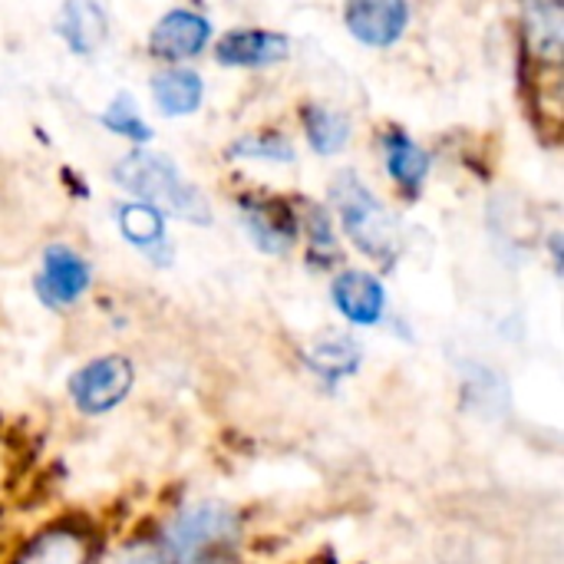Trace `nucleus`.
Listing matches in <instances>:
<instances>
[{
	"label": "nucleus",
	"mask_w": 564,
	"mask_h": 564,
	"mask_svg": "<svg viewBox=\"0 0 564 564\" xmlns=\"http://www.w3.org/2000/svg\"><path fill=\"white\" fill-rule=\"evenodd\" d=\"M119 188H126L135 202L159 208L162 215L182 218L188 225H212V202L208 195L182 175V169L149 149H135L122 155L112 169Z\"/></svg>",
	"instance_id": "nucleus-1"
},
{
	"label": "nucleus",
	"mask_w": 564,
	"mask_h": 564,
	"mask_svg": "<svg viewBox=\"0 0 564 564\" xmlns=\"http://www.w3.org/2000/svg\"><path fill=\"white\" fill-rule=\"evenodd\" d=\"M330 205L340 218L344 235L350 238V245L373 258V261H397L400 248H403V235L400 225L393 218V212L380 202V195L357 175V172H337L334 185H330Z\"/></svg>",
	"instance_id": "nucleus-2"
},
{
	"label": "nucleus",
	"mask_w": 564,
	"mask_h": 564,
	"mask_svg": "<svg viewBox=\"0 0 564 564\" xmlns=\"http://www.w3.org/2000/svg\"><path fill=\"white\" fill-rule=\"evenodd\" d=\"M241 539V519L231 506L202 499L178 509L165 525V558L172 564H221Z\"/></svg>",
	"instance_id": "nucleus-3"
},
{
	"label": "nucleus",
	"mask_w": 564,
	"mask_h": 564,
	"mask_svg": "<svg viewBox=\"0 0 564 564\" xmlns=\"http://www.w3.org/2000/svg\"><path fill=\"white\" fill-rule=\"evenodd\" d=\"M135 387V367L122 354H102L86 360L69 377V400L83 416H106L126 403Z\"/></svg>",
	"instance_id": "nucleus-4"
},
{
	"label": "nucleus",
	"mask_w": 564,
	"mask_h": 564,
	"mask_svg": "<svg viewBox=\"0 0 564 564\" xmlns=\"http://www.w3.org/2000/svg\"><path fill=\"white\" fill-rule=\"evenodd\" d=\"M89 288H93V268L76 248H69V245L43 248L40 271L33 278V291L43 307L66 311V307L79 304Z\"/></svg>",
	"instance_id": "nucleus-5"
},
{
	"label": "nucleus",
	"mask_w": 564,
	"mask_h": 564,
	"mask_svg": "<svg viewBox=\"0 0 564 564\" xmlns=\"http://www.w3.org/2000/svg\"><path fill=\"white\" fill-rule=\"evenodd\" d=\"M238 218L245 235L261 254H288L297 245L301 218L297 212L274 195H241L238 198Z\"/></svg>",
	"instance_id": "nucleus-6"
},
{
	"label": "nucleus",
	"mask_w": 564,
	"mask_h": 564,
	"mask_svg": "<svg viewBox=\"0 0 564 564\" xmlns=\"http://www.w3.org/2000/svg\"><path fill=\"white\" fill-rule=\"evenodd\" d=\"M330 304L350 327H380L387 317V284L360 268H347L330 281Z\"/></svg>",
	"instance_id": "nucleus-7"
},
{
	"label": "nucleus",
	"mask_w": 564,
	"mask_h": 564,
	"mask_svg": "<svg viewBox=\"0 0 564 564\" xmlns=\"http://www.w3.org/2000/svg\"><path fill=\"white\" fill-rule=\"evenodd\" d=\"M344 23L357 43L387 50L410 30V0H344Z\"/></svg>",
	"instance_id": "nucleus-8"
},
{
	"label": "nucleus",
	"mask_w": 564,
	"mask_h": 564,
	"mask_svg": "<svg viewBox=\"0 0 564 564\" xmlns=\"http://www.w3.org/2000/svg\"><path fill=\"white\" fill-rule=\"evenodd\" d=\"M208 43H212V20L188 7H175V10L162 13L149 33V53L165 63L192 59Z\"/></svg>",
	"instance_id": "nucleus-9"
},
{
	"label": "nucleus",
	"mask_w": 564,
	"mask_h": 564,
	"mask_svg": "<svg viewBox=\"0 0 564 564\" xmlns=\"http://www.w3.org/2000/svg\"><path fill=\"white\" fill-rule=\"evenodd\" d=\"M288 56H291V40L278 30H258V26L228 30L215 46V59L228 69H264L284 63Z\"/></svg>",
	"instance_id": "nucleus-10"
},
{
	"label": "nucleus",
	"mask_w": 564,
	"mask_h": 564,
	"mask_svg": "<svg viewBox=\"0 0 564 564\" xmlns=\"http://www.w3.org/2000/svg\"><path fill=\"white\" fill-rule=\"evenodd\" d=\"M116 225H119V235L126 238V245H132L155 268H169L175 261L169 228H165V215L159 208L135 202V198L122 202V205H116Z\"/></svg>",
	"instance_id": "nucleus-11"
},
{
	"label": "nucleus",
	"mask_w": 564,
	"mask_h": 564,
	"mask_svg": "<svg viewBox=\"0 0 564 564\" xmlns=\"http://www.w3.org/2000/svg\"><path fill=\"white\" fill-rule=\"evenodd\" d=\"M380 149H383L387 175H390L406 195H416V192L426 185V178H430L433 155H430L406 129H397V126H390V129L380 135Z\"/></svg>",
	"instance_id": "nucleus-12"
},
{
	"label": "nucleus",
	"mask_w": 564,
	"mask_h": 564,
	"mask_svg": "<svg viewBox=\"0 0 564 564\" xmlns=\"http://www.w3.org/2000/svg\"><path fill=\"white\" fill-rule=\"evenodd\" d=\"M522 30L525 46L539 63H562L564 0H522Z\"/></svg>",
	"instance_id": "nucleus-13"
},
{
	"label": "nucleus",
	"mask_w": 564,
	"mask_h": 564,
	"mask_svg": "<svg viewBox=\"0 0 564 564\" xmlns=\"http://www.w3.org/2000/svg\"><path fill=\"white\" fill-rule=\"evenodd\" d=\"M56 33L76 56H93L109 36V17L99 0H63Z\"/></svg>",
	"instance_id": "nucleus-14"
},
{
	"label": "nucleus",
	"mask_w": 564,
	"mask_h": 564,
	"mask_svg": "<svg viewBox=\"0 0 564 564\" xmlns=\"http://www.w3.org/2000/svg\"><path fill=\"white\" fill-rule=\"evenodd\" d=\"M149 89H152L155 109L169 119H182V116L198 112V106L205 99V79L185 66H169V69L155 73Z\"/></svg>",
	"instance_id": "nucleus-15"
},
{
	"label": "nucleus",
	"mask_w": 564,
	"mask_h": 564,
	"mask_svg": "<svg viewBox=\"0 0 564 564\" xmlns=\"http://www.w3.org/2000/svg\"><path fill=\"white\" fill-rule=\"evenodd\" d=\"M304 364L311 367V373H317L324 383H344L350 380L360 364H364V347L347 337V334H330V337H317L304 347Z\"/></svg>",
	"instance_id": "nucleus-16"
},
{
	"label": "nucleus",
	"mask_w": 564,
	"mask_h": 564,
	"mask_svg": "<svg viewBox=\"0 0 564 564\" xmlns=\"http://www.w3.org/2000/svg\"><path fill=\"white\" fill-rule=\"evenodd\" d=\"M301 126H304V139L317 155H337L347 149L354 126L344 112H337L334 106L324 102H304L301 106Z\"/></svg>",
	"instance_id": "nucleus-17"
},
{
	"label": "nucleus",
	"mask_w": 564,
	"mask_h": 564,
	"mask_svg": "<svg viewBox=\"0 0 564 564\" xmlns=\"http://www.w3.org/2000/svg\"><path fill=\"white\" fill-rule=\"evenodd\" d=\"M228 159L235 162H274V165H291L297 159L294 142L284 132L261 129V132H245L228 145Z\"/></svg>",
	"instance_id": "nucleus-18"
},
{
	"label": "nucleus",
	"mask_w": 564,
	"mask_h": 564,
	"mask_svg": "<svg viewBox=\"0 0 564 564\" xmlns=\"http://www.w3.org/2000/svg\"><path fill=\"white\" fill-rule=\"evenodd\" d=\"M17 564H86V545L66 529L46 532L17 558Z\"/></svg>",
	"instance_id": "nucleus-19"
},
{
	"label": "nucleus",
	"mask_w": 564,
	"mask_h": 564,
	"mask_svg": "<svg viewBox=\"0 0 564 564\" xmlns=\"http://www.w3.org/2000/svg\"><path fill=\"white\" fill-rule=\"evenodd\" d=\"M99 122L112 135H122L129 142H139V145L152 139V126L142 119V112H139V106H135V99L129 93H116L109 99V106L99 112Z\"/></svg>",
	"instance_id": "nucleus-20"
},
{
	"label": "nucleus",
	"mask_w": 564,
	"mask_h": 564,
	"mask_svg": "<svg viewBox=\"0 0 564 564\" xmlns=\"http://www.w3.org/2000/svg\"><path fill=\"white\" fill-rule=\"evenodd\" d=\"M297 218H301V231L307 235V258L321 268L334 264L337 261V235L330 225V212L321 205H307V212Z\"/></svg>",
	"instance_id": "nucleus-21"
},
{
	"label": "nucleus",
	"mask_w": 564,
	"mask_h": 564,
	"mask_svg": "<svg viewBox=\"0 0 564 564\" xmlns=\"http://www.w3.org/2000/svg\"><path fill=\"white\" fill-rule=\"evenodd\" d=\"M112 564H165V558L152 549H126Z\"/></svg>",
	"instance_id": "nucleus-22"
}]
</instances>
